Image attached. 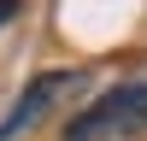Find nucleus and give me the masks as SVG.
I'll list each match as a JSON object with an SVG mask.
<instances>
[{"label":"nucleus","instance_id":"obj_1","mask_svg":"<svg viewBox=\"0 0 147 141\" xmlns=\"http://www.w3.org/2000/svg\"><path fill=\"white\" fill-rule=\"evenodd\" d=\"M147 129V82H118L65 124V141H136Z\"/></svg>","mask_w":147,"mask_h":141},{"label":"nucleus","instance_id":"obj_2","mask_svg":"<svg viewBox=\"0 0 147 141\" xmlns=\"http://www.w3.org/2000/svg\"><path fill=\"white\" fill-rule=\"evenodd\" d=\"M82 94H88V70H41V77H30V82H24V94L12 100V112L0 117V141H12V135H24V129H35L47 112H59V106L82 100Z\"/></svg>","mask_w":147,"mask_h":141},{"label":"nucleus","instance_id":"obj_3","mask_svg":"<svg viewBox=\"0 0 147 141\" xmlns=\"http://www.w3.org/2000/svg\"><path fill=\"white\" fill-rule=\"evenodd\" d=\"M18 18V0H0V23H12Z\"/></svg>","mask_w":147,"mask_h":141}]
</instances>
